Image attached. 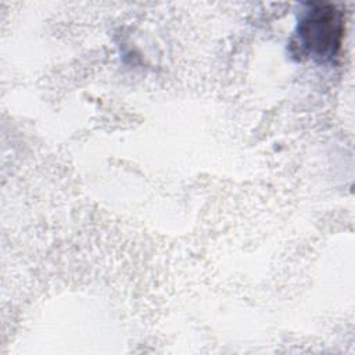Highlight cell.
<instances>
[{
  "instance_id": "1",
  "label": "cell",
  "mask_w": 355,
  "mask_h": 355,
  "mask_svg": "<svg viewBox=\"0 0 355 355\" xmlns=\"http://www.w3.org/2000/svg\"><path fill=\"white\" fill-rule=\"evenodd\" d=\"M344 36V15L336 6L312 4L301 18L293 46L301 55L327 60L337 55Z\"/></svg>"
}]
</instances>
